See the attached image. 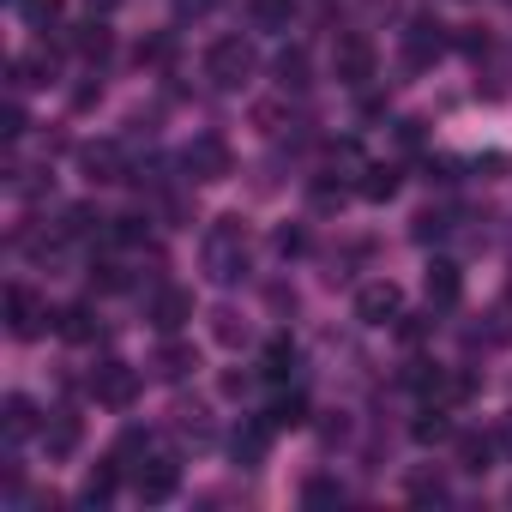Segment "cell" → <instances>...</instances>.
I'll use <instances>...</instances> for the list:
<instances>
[{
  "instance_id": "603a6c76",
  "label": "cell",
  "mask_w": 512,
  "mask_h": 512,
  "mask_svg": "<svg viewBox=\"0 0 512 512\" xmlns=\"http://www.w3.org/2000/svg\"><path fill=\"white\" fill-rule=\"evenodd\" d=\"M151 368H157V374H163V380H181V374H187V368H199V356H193V350H187V344H163V350H157V362H151Z\"/></svg>"
},
{
  "instance_id": "836d02e7",
  "label": "cell",
  "mask_w": 512,
  "mask_h": 512,
  "mask_svg": "<svg viewBox=\"0 0 512 512\" xmlns=\"http://www.w3.org/2000/svg\"><path fill=\"white\" fill-rule=\"evenodd\" d=\"M410 500H446V482L440 476H410Z\"/></svg>"
},
{
  "instance_id": "5b68a950",
  "label": "cell",
  "mask_w": 512,
  "mask_h": 512,
  "mask_svg": "<svg viewBox=\"0 0 512 512\" xmlns=\"http://www.w3.org/2000/svg\"><path fill=\"white\" fill-rule=\"evenodd\" d=\"M91 398H97L103 410H127V404L139 398V368H133V362H103V368H91Z\"/></svg>"
},
{
  "instance_id": "ab89813d",
  "label": "cell",
  "mask_w": 512,
  "mask_h": 512,
  "mask_svg": "<svg viewBox=\"0 0 512 512\" xmlns=\"http://www.w3.org/2000/svg\"><path fill=\"white\" fill-rule=\"evenodd\" d=\"M85 7H91V13H115V7H121V0H85Z\"/></svg>"
},
{
  "instance_id": "1f68e13d",
  "label": "cell",
  "mask_w": 512,
  "mask_h": 512,
  "mask_svg": "<svg viewBox=\"0 0 512 512\" xmlns=\"http://www.w3.org/2000/svg\"><path fill=\"white\" fill-rule=\"evenodd\" d=\"M446 229H452V217H446V211H422V217H416V241H440Z\"/></svg>"
},
{
  "instance_id": "f1b7e54d",
  "label": "cell",
  "mask_w": 512,
  "mask_h": 512,
  "mask_svg": "<svg viewBox=\"0 0 512 512\" xmlns=\"http://www.w3.org/2000/svg\"><path fill=\"white\" fill-rule=\"evenodd\" d=\"M109 43H115V37H109L103 25H79V37H73V49H79L85 61H103V55H109Z\"/></svg>"
},
{
  "instance_id": "74e56055",
  "label": "cell",
  "mask_w": 512,
  "mask_h": 512,
  "mask_svg": "<svg viewBox=\"0 0 512 512\" xmlns=\"http://www.w3.org/2000/svg\"><path fill=\"white\" fill-rule=\"evenodd\" d=\"M494 446H500V452H512V410L494 422Z\"/></svg>"
},
{
  "instance_id": "484cf974",
  "label": "cell",
  "mask_w": 512,
  "mask_h": 512,
  "mask_svg": "<svg viewBox=\"0 0 512 512\" xmlns=\"http://www.w3.org/2000/svg\"><path fill=\"white\" fill-rule=\"evenodd\" d=\"M266 422H272V428H302V422H308V398H302V392L278 398V404L266 410Z\"/></svg>"
},
{
  "instance_id": "4dcf8cb0",
  "label": "cell",
  "mask_w": 512,
  "mask_h": 512,
  "mask_svg": "<svg viewBox=\"0 0 512 512\" xmlns=\"http://www.w3.org/2000/svg\"><path fill=\"white\" fill-rule=\"evenodd\" d=\"M290 121V109L284 103H253V127H260V133H278Z\"/></svg>"
},
{
  "instance_id": "d6a6232c",
  "label": "cell",
  "mask_w": 512,
  "mask_h": 512,
  "mask_svg": "<svg viewBox=\"0 0 512 512\" xmlns=\"http://www.w3.org/2000/svg\"><path fill=\"white\" fill-rule=\"evenodd\" d=\"M241 338H247V320H235V314L223 308V314H217V344H241Z\"/></svg>"
},
{
  "instance_id": "9c48e42d",
  "label": "cell",
  "mask_w": 512,
  "mask_h": 512,
  "mask_svg": "<svg viewBox=\"0 0 512 512\" xmlns=\"http://www.w3.org/2000/svg\"><path fill=\"white\" fill-rule=\"evenodd\" d=\"M145 320H151L157 332H181V326L193 320V296H187V290H175V284H163V290L151 296V308H145Z\"/></svg>"
},
{
  "instance_id": "f35d334b",
  "label": "cell",
  "mask_w": 512,
  "mask_h": 512,
  "mask_svg": "<svg viewBox=\"0 0 512 512\" xmlns=\"http://www.w3.org/2000/svg\"><path fill=\"white\" fill-rule=\"evenodd\" d=\"M175 7H181V13H205V7H211V0H175Z\"/></svg>"
},
{
  "instance_id": "5bb4252c",
  "label": "cell",
  "mask_w": 512,
  "mask_h": 512,
  "mask_svg": "<svg viewBox=\"0 0 512 512\" xmlns=\"http://www.w3.org/2000/svg\"><path fill=\"white\" fill-rule=\"evenodd\" d=\"M55 332H61L67 344H91V338H97V314H91L85 302H67V308H55Z\"/></svg>"
},
{
  "instance_id": "cb8c5ba5",
  "label": "cell",
  "mask_w": 512,
  "mask_h": 512,
  "mask_svg": "<svg viewBox=\"0 0 512 512\" xmlns=\"http://www.w3.org/2000/svg\"><path fill=\"white\" fill-rule=\"evenodd\" d=\"M278 85L284 91H308V55L302 49H284L278 55Z\"/></svg>"
},
{
  "instance_id": "f546056e",
  "label": "cell",
  "mask_w": 512,
  "mask_h": 512,
  "mask_svg": "<svg viewBox=\"0 0 512 512\" xmlns=\"http://www.w3.org/2000/svg\"><path fill=\"white\" fill-rule=\"evenodd\" d=\"M302 500H308V506H338V500H344V488H338L332 476H314V482L302 488Z\"/></svg>"
},
{
  "instance_id": "4fadbf2b",
  "label": "cell",
  "mask_w": 512,
  "mask_h": 512,
  "mask_svg": "<svg viewBox=\"0 0 512 512\" xmlns=\"http://www.w3.org/2000/svg\"><path fill=\"white\" fill-rule=\"evenodd\" d=\"M266 446H272V422H247V428H235V440H229L235 464H266Z\"/></svg>"
},
{
  "instance_id": "9a60e30c",
  "label": "cell",
  "mask_w": 512,
  "mask_h": 512,
  "mask_svg": "<svg viewBox=\"0 0 512 512\" xmlns=\"http://www.w3.org/2000/svg\"><path fill=\"white\" fill-rule=\"evenodd\" d=\"M43 446H49V458H73V452H79V416L55 410V416L43 422Z\"/></svg>"
},
{
  "instance_id": "277c9868",
  "label": "cell",
  "mask_w": 512,
  "mask_h": 512,
  "mask_svg": "<svg viewBox=\"0 0 512 512\" xmlns=\"http://www.w3.org/2000/svg\"><path fill=\"white\" fill-rule=\"evenodd\" d=\"M356 320H362V326H398V320H404V290H398L392 278L362 284V290H356Z\"/></svg>"
},
{
  "instance_id": "e0dca14e",
  "label": "cell",
  "mask_w": 512,
  "mask_h": 512,
  "mask_svg": "<svg viewBox=\"0 0 512 512\" xmlns=\"http://www.w3.org/2000/svg\"><path fill=\"white\" fill-rule=\"evenodd\" d=\"M247 19L260 25V31H290V19H296V0H247Z\"/></svg>"
},
{
  "instance_id": "44dd1931",
  "label": "cell",
  "mask_w": 512,
  "mask_h": 512,
  "mask_svg": "<svg viewBox=\"0 0 512 512\" xmlns=\"http://www.w3.org/2000/svg\"><path fill=\"white\" fill-rule=\"evenodd\" d=\"M392 193H398V169H392V163H368V169H362V199L386 205Z\"/></svg>"
},
{
  "instance_id": "30bf717a",
  "label": "cell",
  "mask_w": 512,
  "mask_h": 512,
  "mask_svg": "<svg viewBox=\"0 0 512 512\" xmlns=\"http://www.w3.org/2000/svg\"><path fill=\"white\" fill-rule=\"evenodd\" d=\"M133 488H139V500H169V494L181 488V464H175V458L133 464Z\"/></svg>"
},
{
  "instance_id": "ffe728a7",
  "label": "cell",
  "mask_w": 512,
  "mask_h": 512,
  "mask_svg": "<svg viewBox=\"0 0 512 512\" xmlns=\"http://www.w3.org/2000/svg\"><path fill=\"white\" fill-rule=\"evenodd\" d=\"M115 488H121V458H109V464H97V470L85 476V500H91V506H109Z\"/></svg>"
},
{
  "instance_id": "d4e9b609",
  "label": "cell",
  "mask_w": 512,
  "mask_h": 512,
  "mask_svg": "<svg viewBox=\"0 0 512 512\" xmlns=\"http://www.w3.org/2000/svg\"><path fill=\"white\" fill-rule=\"evenodd\" d=\"M103 223H109V217H103L97 205H73V211H67V235H79V241H85V235H115V229H103Z\"/></svg>"
},
{
  "instance_id": "7a4b0ae2",
  "label": "cell",
  "mask_w": 512,
  "mask_h": 512,
  "mask_svg": "<svg viewBox=\"0 0 512 512\" xmlns=\"http://www.w3.org/2000/svg\"><path fill=\"white\" fill-rule=\"evenodd\" d=\"M253 73H260V49H253L247 37H217V43L205 49V79H211L217 91H241Z\"/></svg>"
},
{
  "instance_id": "3957f363",
  "label": "cell",
  "mask_w": 512,
  "mask_h": 512,
  "mask_svg": "<svg viewBox=\"0 0 512 512\" xmlns=\"http://www.w3.org/2000/svg\"><path fill=\"white\" fill-rule=\"evenodd\" d=\"M374 73H380V55H374V43H368L362 31L338 37V49H332V79H338V85H350V91H362Z\"/></svg>"
},
{
  "instance_id": "e575fe53",
  "label": "cell",
  "mask_w": 512,
  "mask_h": 512,
  "mask_svg": "<svg viewBox=\"0 0 512 512\" xmlns=\"http://www.w3.org/2000/svg\"><path fill=\"white\" fill-rule=\"evenodd\" d=\"M25 127H31V121H25V109H19V103L0 109V133H7V139H25Z\"/></svg>"
},
{
  "instance_id": "8fae6325",
  "label": "cell",
  "mask_w": 512,
  "mask_h": 512,
  "mask_svg": "<svg viewBox=\"0 0 512 512\" xmlns=\"http://www.w3.org/2000/svg\"><path fill=\"white\" fill-rule=\"evenodd\" d=\"M79 163H85V175H91L97 187H109V181H127V157H121V145H115V139H97V145H85V151H79Z\"/></svg>"
},
{
  "instance_id": "52a82bcc",
  "label": "cell",
  "mask_w": 512,
  "mask_h": 512,
  "mask_svg": "<svg viewBox=\"0 0 512 512\" xmlns=\"http://www.w3.org/2000/svg\"><path fill=\"white\" fill-rule=\"evenodd\" d=\"M440 55H446V25H434V19H410V31H404V67L422 73V67H434Z\"/></svg>"
},
{
  "instance_id": "7402d4cb",
  "label": "cell",
  "mask_w": 512,
  "mask_h": 512,
  "mask_svg": "<svg viewBox=\"0 0 512 512\" xmlns=\"http://www.w3.org/2000/svg\"><path fill=\"white\" fill-rule=\"evenodd\" d=\"M290 368H296V344H290V338H272L266 356H260V374H266V380H284Z\"/></svg>"
},
{
  "instance_id": "4316f807",
  "label": "cell",
  "mask_w": 512,
  "mask_h": 512,
  "mask_svg": "<svg viewBox=\"0 0 512 512\" xmlns=\"http://www.w3.org/2000/svg\"><path fill=\"white\" fill-rule=\"evenodd\" d=\"M410 434H416L422 446H440V440H452V422H446V410L434 404V410H422V416H416V428H410Z\"/></svg>"
},
{
  "instance_id": "6da1fadb",
  "label": "cell",
  "mask_w": 512,
  "mask_h": 512,
  "mask_svg": "<svg viewBox=\"0 0 512 512\" xmlns=\"http://www.w3.org/2000/svg\"><path fill=\"white\" fill-rule=\"evenodd\" d=\"M205 272L211 284H235L247 272V223L241 217H217L205 235Z\"/></svg>"
},
{
  "instance_id": "ac0fdd59",
  "label": "cell",
  "mask_w": 512,
  "mask_h": 512,
  "mask_svg": "<svg viewBox=\"0 0 512 512\" xmlns=\"http://www.w3.org/2000/svg\"><path fill=\"white\" fill-rule=\"evenodd\" d=\"M13 79H19V85H49V79H55V49L19 55V61H13Z\"/></svg>"
},
{
  "instance_id": "8992f818",
  "label": "cell",
  "mask_w": 512,
  "mask_h": 512,
  "mask_svg": "<svg viewBox=\"0 0 512 512\" xmlns=\"http://www.w3.org/2000/svg\"><path fill=\"white\" fill-rule=\"evenodd\" d=\"M181 169H187V181H223V175H229V145H223L217 133H199V139L181 151Z\"/></svg>"
},
{
  "instance_id": "d6986e66",
  "label": "cell",
  "mask_w": 512,
  "mask_h": 512,
  "mask_svg": "<svg viewBox=\"0 0 512 512\" xmlns=\"http://www.w3.org/2000/svg\"><path fill=\"white\" fill-rule=\"evenodd\" d=\"M37 428H43L37 404H31L25 392H13V398H7V440H25V434H37Z\"/></svg>"
},
{
  "instance_id": "8d00e7d4",
  "label": "cell",
  "mask_w": 512,
  "mask_h": 512,
  "mask_svg": "<svg viewBox=\"0 0 512 512\" xmlns=\"http://www.w3.org/2000/svg\"><path fill=\"white\" fill-rule=\"evenodd\" d=\"M458 43H464V55H488V31H464Z\"/></svg>"
},
{
  "instance_id": "2e32d148",
  "label": "cell",
  "mask_w": 512,
  "mask_h": 512,
  "mask_svg": "<svg viewBox=\"0 0 512 512\" xmlns=\"http://www.w3.org/2000/svg\"><path fill=\"white\" fill-rule=\"evenodd\" d=\"M494 434H458V470L464 476H482V470H494Z\"/></svg>"
},
{
  "instance_id": "7c38bea8",
  "label": "cell",
  "mask_w": 512,
  "mask_h": 512,
  "mask_svg": "<svg viewBox=\"0 0 512 512\" xmlns=\"http://www.w3.org/2000/svg\"><path fill=\"white\" fill-rule=\"evenodd\" d=\"M422 296H428V308H458V296H464V272H458L452 260H434L428 278H422Z\"/></svg>"
},
{
  "instance_id": "83f0119b",
  "label": "cell",
  "mask_w": 512,
  "mask_h": 512,
  "mask_svg": "<svg viewBox=\"0 0 512 512\" xmlns=\"http://www.w3.org/2000/svg\"><path fill=\"white\" fill-rule=\"evenodd\" d=\"M61 7H67V0H19V13H25L37 31H55V25H61Z\"/></svg>"
},
{
  "instance_id": "d590c367",
  "label": "cell",
  "mask_w": 512,
  "mask_h": 512,
  "mask_svg": "<svg viewBox=\"0 0 512 512\" xmlns=\"http://www.w3.org/2000/svg\"><path fill=\"white\" fill-rule=\"evenodd\" d=\"M91 284H97V290H127V272H121V266H97Z\"/></svg>"
},
{
  "instance_id": "ba28073f",
  "label": "cell",
  "mask_w": 512,
  "mask_h": 512,
  "mask_svg": "<svg viewBox=\"0 0 512 512\" xmlns=\"http://www.w3.org/2000/svg\"><path fill=\"white\" fill-rule=\"evenodd\" d=\"M43 320L55 326V314H49L25 284H7V326H13V338H37V332H43Z\"/></svg>"
}]
</instances>
